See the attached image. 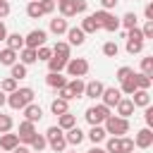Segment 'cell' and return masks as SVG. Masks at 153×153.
Listing matches in <instances>:
<instances>
[{
	"label": "cell",
	"instance_id": "1",
	"mask_svg": "<svg viewBox=\"0 0 153 153\" xmlns=\"http://www.w3.org/2000/svg\"><path fill=\"white\" fill-rule=\"evenodd\" d=\"M33 88H29V86H22V88H17V91H12L10 96H7V105L12 108V110H24L29 103H33Z\"/></svg>",
	"mask_w": 153,
	"mask_h": 153
},
{
	"label": "cell",
	"instance_id": "2",
	"mask_svg": "<svg viewBox=\"0 0 153 153\" xmlns=\"http://www.w3.org/2000/svg\"><path fill=\"white\" fill-rule=\"evenodd\" d=\"M103 129H105L108 136H127V131H129V120L117 117V115H110V117L103 122Z\"/></svg>",
	"mask_w": 153,
	"mask_h": 153
},
{
	"label": "cell",
	"instance_id": "3",
	"mask_svg": "<svg viewBox=\"0 0 153 153\" xmlns=\"http://www.w3.org/2000/svg\"><path fill=\"white\" fill-rule=\"evenodd\" d=\"M45 141H48V146L55 151V153H65V148H67V141H65V131L57 127V124H53V127H48L45 129Z\"/></svg>",
	"mask_w": 153,
	"mask_h": 153
},
{
	"label": "cell",
	"instance_id": "4",
	"mask_svg": "<svg viewBox=\"0 0 153 153\" xmlns=\"http://www.w3.org/2000/svg\"><path fill=\"white\" fill-rule=\"evenodd\" d=\"M110 115H112V112H110V108H105L103 103H96V105L86 108V112H84V117H86V122H88L91 127H96V124H103V122H105Z\"/></svg>",
	"mask_w": 153,
	"mask_h": 153
},
{
	"label": "cell",
	"instance_id": "5",
	"mask_svg": "<svg viewBox=\"0 0 153 153\" xmlns=\"http://www.w3.org/2000/svg\"><path fill=\"white\" fill-rule=\"evenodd\" d=\"M65 69H67V74L72 79H81V76L88 74V60L86 57H69L67 65H65Z\"/></svg>",
	"mask_w": 153,
	"mask_h": 153
},
{
	"label": "cell",
	"instance_id": "6",
	"mask_svg": "<svg viewBox=\"0 0 153 153\" xmlns=\"http://www.w3.org/2000/svg\"><path fill=\"white\" fill-rule=\"evenodd\" d=\"M91 17H93V19L98 22V26H100V29H105V31H110V33L120 29V17H115L112 12L98 10V12H96V14H91Z\"/></svg>",
	"mask_w": 153,
	"mask_h": 153
},
{
	"label": "cell",
	"instance_id": "7",
	"mask_svg": "<svg viewBox=\"0 0 153 153\" xmlns=\"http://www.w3.org/2000/svg\"><path fill=\"white\" fill-rule=\"evenodd\" d=\"M45 41H48V31H43V29H33V31H29L26 36H24V48H41V45H45Z\"/></svg>",
	"mask_w": 153,
	"mask_h": 153
},
{
	"label": "cell",
	"instance_id": "8",
	"mask_svg": "<svg viewBox=\"0 0 153 153\" xmlns=\"http://www.w3.org/2000/svg\"><path fill=\"white\" fill-rule=\"evenodd\" d=\"M36 134H38V131H36V124H33V122H26V120H22V122H19V131H17L19 143L29 146V141H31Z\"/></svg>",
	"mask_w": 153,
	"mask_h": 153
},
{
	"label": "cell",
	"instance_id": "9",
	"mask_svg": "<svg viewBox=\"0 0 153 153\" xmlns=\"http://www.w3.org/2000/svg\"><path fill=\"white\" fill-rule=\"evenodd\" d=\"M100 100H103V105H105V108H115V105L122 100V93H120V88H115V86H105V88H103Z\"/></svg>",
	"mask_w": 153,
	"mask_h": 153
},
{
	"label": "cell",
	"instance_id": "10",
	"mask_svg": "<svg viewBox=\"0 0 153 153\" xmlns=\"http://www.w3.org/2000/svg\"><path fill=\"white\" fill-rule=\"evenodd\" d=\"M134 146L136 148H151L153 146V131L148 129V127H143V129H139L136 134H134Z\"/></svg>",
	"mask_w": 153,
	"mask_h": 153
},
{
	"label": "cell",
	"instance_id": "11",
	"mask_svg": "<svg viewBox=\"0 0 153 153\" xmlns=\"http://www.w3.org/2000/svg\"><path fill=\"white\" fill-rule=\"evenodd\" d=\"M67 76H62V72H48L45 74V84L50 86V88H55V91H60V88H65L67 86Z\"/></svg>",
	"mask_w": 153,
	"mask_h": 153
},
{
	"label": "cell",
	"instance_id": "12",
	"mask_svg": "<svg viewBox=\"0 0 153 153\" xmlns=\"http://www.w3.org/2000/svg\"><path fill=\"white\" fill-rule=\"evenodd\" d=\"M103 88H105V84H103V81H98V79L86 81L84 96H86V98H91V100H96V98H100V96H103Z\"/></svg>",
	"mask_w": 153,
	"mask_h": 153
},
{
	"label": "cell",
	"instance_id": "13",
	"mask_svg": "<svg viewBox=\"0 0 153 153\" xmlns=\"http://www.w3.org/2000/svg\"><path fill=\"white\" fill-rule=\"evenodd\" d=\"M65 36H67V43H69V45H76V48L84 45V41H86V33H84L79 26H69Z\"/></svg>",
	"mask_w": 153,
	"mask_h": 153
},
{
	"label": "cell",
	"instance_id": "14",
	"mask_svg": "<svg viewBox=\"0 0 153 153\" xmlns=\"http://www.w3.org/2000/svg\"><path fill=\"white\" fill-rule=\"evenodd\" d=\"M22 112H24V120H26V122H33V124L41 122V117H43V108L36 105V103H29Z\"/></svg>",
	"mask_w": 153,
	"mask_h": 153
},
{
	"label": "cell",
	"instance_id": "15",
	"mask_svg": "<svg viewBox=\"0 0 153 153\" xmlns=\"http://www.w3.org/2000/svg\"><path fill=\"white\" fill-rule=\"evenodd\" d=\"M115 110H117V117L129 120V117L134 115V103H131V98H124V96H122V100L115 105Z\"/></svg>",
	"mask_w": 153,
	"mask_h": 153
},
{
	"label": "cell",
	"instance_id": "16",
	"mask_svg": "<svg viewBox=\"0 0 153 153\" xmlns=\"http://www.w3.org/2000/svg\"><path fill=\"white\" fill-rule=\"evenodd\" d=\"M19 146V136L17 134H12V131H7V134H0V151H14Z\"/></svg>",
	"mask_w": 153,
	"mask_h": 153
},
{
	"label": "cell",
	"instance_id": "17",
	"mask_svg": "<svg viewBox=\"0 0 153 153\" xmlns=\"http://www.w3.org/2000/svg\"><path fill=\"white\" fill-rule=\"evenodd\" d=\"M84 88H86V81H84V79H69V81H67V91H69L72 100H74V98H81V96H84Z\"/></svg>",
	"mask_w": 153,
	"mask_h": 153
},
{
	"label": "cell",
	"instance_id": "18",
	"mask_svg": "<svg viewBox=\"0 0 153 153\" xmlns=\"http://www.w3.org/2000/svg\"><path fill=\"white\" fill-rule=\"evenodd\" d=\"M84 139H86V134H84L79 127H72V129L65 131V141H67V146H79Z\"/></svg>",
	"mask_w": 153,
	"mask_h": 153
},
{
	"label": "cell",
	"instance_id": "19",
	"mask_svg": "<svg viewBox=\"0 0 153 153\" xmlns=\"http://www.w3.org/2000/svg\"><path fill=\"white\" fill-rule=\"evenodd\" d=\"M131 103H134V108H146V105H151V93L143 88H136L131 93Z\"/></svg>",
	"mask_w": 153,
	"mask_h": 153
},
{
	"label": "cell",
	"instance_id": "20",
	"mask_svg": "<svg viewBox=\"0 0 153 153\" xmlns=\"http://www.w3.org/2000/svg\"><path fill=\"white\" fill-rule=\"evenodd\" d=\"M86 136H88V141H91L93 146H98V143H103V141L108 139V134H105V129H103V124H96V127H91Z\"/></svg>",
	"mask_w": 153,
	"mask_h": 153
},
{
	"label": "cell",
	"instance_id": "21",
	"mask_svg": "<svg viewBox=\"0 0 153 153\" xmlns=\"http://www.w3.org/2000/svg\"><path fill=\"white\" fill-rule=\"evenodd\" d=\"M50 33H55V36H62V33H67V29H69V24H67V19H62V17H55V19H50Z\"/></svg>",
	"mask_w": 153,
	"mask_h": 153
},
{
	"label": "cell",
	"instance_id": "22",
	"mask_svg": "<svg viewBox=\"0 0 153 153\" xmlns=\"http://www.w3.org/2000/svg\"><path fill=\"white\" fill-rule=\"evenodd\" d=\"M50 50H53V55H57V57H65V60L72 57V45H69L67 41H57Z\"/></svg>",
	"mask_w": 153,
	"mask_h": 153
},
{
	"label": "cell",
	"instance_id": "23",
	"mask_svg": "<svg viewBox=\"0 0 153 153\" xmlns=\"http://www.w3.org/2000/svg\"><path fill=\"white\" fill-rule=\"evenodd\" d=\"M5 43H7V48H10V50H17V53H19V50L24 48V36H22L19 31H17V33H7Z\"/></svg>",
	"mask_w": 153,
	"mask_h": 153
},
{
	"label": "cell",
	"instance_id": "24",
	"mask_svg": "<svg viewBox=\"0 0 153 153\" xmlns=\"http://www.w3.org/2000/svg\"><path fill=\"white\" fill-rule=\"evenodd\" d=\"M79 29H81V31H84L86 36H88V33H96V31H100L98 22H96V19H93L91 14H86V17L81 19V26H79Z\"/></svg>",
	"mask_w": 153,
	"mask_h": 153
},
{
	"label": "cell",
	"instance_id": "25",
	"mask_svg": "<svg viewBox=\"0 0 153 153\" xmlns=\"http://www.w3.org/2000/svg\"><path fill=\"white\" fill-rule=\"evenodd\" d=\"M17 57H19V62H22V65H26V67H29V65H33V62H38V60H36V50H33V48H22V50L17 53Z\"/></svg>",
	"mask_w": 153,
	"mask_h": 153
},
{
	"label": "cell",
	"instance_id": "26",
	"mask_svg": "<svg viewBox=\"0 0 153 153\" xmlns=\"http://www.w3.org/2000/svg\"><path fill=\"white\" fill-rule=\"evenodd\" d=\"M57 127H60L62 131H67V129H72V127H76V117H74L72 112H65V115H57Z\"/></svg>",
	"mask_w": 153,
	"mask_h": 153
},
{
	"label": "cell",
	"instance_id": "27",
	"mask_svg": "<svg viewBox=\"0 0 153 153\" xmlns=\"http://www.w3.org/2000/svg\"><path fill=\"white\" fill-rule=\"evenodd\" d=\"M17 60H19V57H17V50H10V48H2V50H0V65L12 67Z\"/></svg>",
	"mask_w": 153,
	"mask_h": 153
},
{
	"label": "cell",
	"instance_id": "28",
	"mask_svg": "<svg viewBox=\"0 0 153 153\" xmlns=\"http://www.w3.org/2000/svg\"><path fill=\"white\" fill-rule=\"evenodd\" d=\"M50 112H53V115H65V112H69V103L62 100V98H55V100L50 103Z\"/></svg>",
	"mask_w": 153,
	"mask_h": 153
},
{
	"label": "cell",
	"instance_id": "29",
	"mask_svg": "<svg viewBox=\"0 0 153 153\" xmlns=\"http://www.w3.org/2000/svg\"><path fill=\"white\" fill-rule=\"evenodd\" d=\"M26 17L29 19H41L43 17V10H41V2L38 0H33V2L26 5Z\"/></svg>",
	"mask_w": 153,
	"mask_h": 153
},
{
	"label": "cell",
	"instance_id": "30",
	"mask_svg": "<svg viewBox=\"0 0 153 153\" xmlns=\"http://www.w3.org/2000/svg\"><path fill=\"white\" fill-rule=\"evenodd\" d=\"M134 84H136V88L148 91V88H151V84H153V79H151V76H146V74H141V72H134Z\"/></svg>",
	"mask_w": 153,
	"mask_h": 153
},
{
	"label": "cell",
	"instance_id": "31",
	"mask_svg": "<svg viewBox=\"0 0 153 153\" xmlns=\"http://www.w3.org/2000/svg\"><path fill=\"white\" fill-rule=\"evenodd\" d=\"M65 65H67V60H65V57L53 55V57L48 60V72H62V69H65Z\"/></svg>",
	"mask_w": 153,
	"mask_h": 153
},
{
	"label": "cell",
	"instance_id": "32",
	"mask_svg": "<svg viewBox=\"0 0 153 153\" xmlns=\"http://www.w3.org/2000/svg\"><path fill=\"white\" fill-rule=\"evenodd\" d=\"M10 76H12L14 81L24 79V76H26V65H22V62H14V65L10 67Z\"/></svg>",
	"mask_w": 153,
	"mask_h": 153
},
{
	"label": "cell",
	"instance_id": "33",
	"mask_svg": "<svg viewBox=\"0 0 153 153\" xmlns=\"http://www.w3.org/2000/svg\"><path fill=\"white\" fill-rule=\"evenodd\" d=\"M55 7L60 10V17H62V19H69V17H74V7H72V0H65V2H57Z\"/></svg>",
	"mask_w": 153,
	"mask_h": 153
},
{
	"label": "cell",
	"instance_id": "34",
	"mask_svg": "<svg viewBox=\"0 0 153 153\" xmlns=\"http://www.w3.org/2000/svg\"><path fill=\"white\" fill-rule=\"evenodd\" d=\"M105 151H108V153H122L120 136H108V139H105Z\"/></svg>",
	"mask_w": 153,
	"mask_h": 153
},
{
	"label": "cell",
	"instance_id": "35",
	"mask_svg": "<svg viewBox=\"0 0 153 153\" xmlns=\"http://www.w3.org/2000/svg\"><path fill=\"white\" fill-rule=\"evenodd\" d=\"M17 84H19V81H14V79H12V76H5V79H2V81H0V91H2V93H7V96H10V93H12V91H17V88H19V86H17Z\"/></svg>",
	"mask_w": 153,
	"mask_h": 153
},
{
	"label": "cell",
	"instance_id": "36",
	"mask_svg": "<svg viewBox=\"0 0 153 153\" xmlns=\"http://www.w3.org/2000/svg\"><path fill=\"white\" fill-rule=\"evenodd\" d=\"M29 146H31V151H38V153H43V148L48 146V141H45V136H43V134H36V136L29 141Z\"/></svg>",
	"mask_w": 153,
	"mask_h": 153
},
{
	"label": "cell",
	"instance_id": "37",
	"mask_svg": "<svg viewBox=\"0 0 153 153\" xmlns=\"http://www.w3.org/2000/svg\"><path fill=\"white\" fill-rule=\"evenodd\" d=\"M12 127H14V120H12V115H5V112H0V134H7V131H12Z\"/></svg>",
	"mask_w": 153,
	"mask_h": 153
},
{
	"label": "cell",
	"instance_id": "38",
	"mask_svg": "<svg viewBox=\"0 0 153 153\" xmlns=\"http://www.w3.org/2000/svg\"><path fill=\"white\" fill-rule=\"evenodd\" d=\"M103 55H105V57H117V55H120V45H117L115 41L103 43Z\"/></svg>",
	"mask_w": 153,
	"mask_h": 153
},
{
	"label": "cell",
	"instance_id": "39",
	"mask_svg": "<svg viewBox=\"0 0 153 153\" xmlns=\"http://www.w3.org/2000/svg\"><path fill=\"white\" fill-rule=\"evenodd\" d=\"M136 22H139V19H136V14H134V12H127V14L120 19V26H124V29H134V26H136Z\"/></svg>",
	"mask_w": 153,
	"mask_h": 153
},
{
	"label": "cell",
	"instance_id": "40",
	"mask_svg": "<svg viewBox=\"0 0 153 153\" xmlns=\"http://www.w3.org/2000/svg\"><path fill=\"white\" fill-rule=\"evenodd\" d=\"M141 74H146V76L153 79V57L151 55L148 57H141Z\"/></svg>",
	"mask_w": 153,
	"mask_h": 153
},
{
	"label": "cell",
	"instance_id": "41",
	"mask_svg": "<svg viewBox=\"0 0 153 153\" xmlns=\"http://www.w3.org/2000/svg\"><path fill=\"white\" fill-rule=\"evenodd\" d=\"M53 57V50L48 48V45H41V48H36V60H43V62H48Z\"/></svg>",
	"mask_w": 153,
	"mask_h": 153
},
{
	"label": "cell",
	"instance_id": "42",
	"mask_svg": "<svg viewBox=\"0 0 153 153\" xmlns=\"http://www.w3.org/2000/svg\"><path fill=\"white\" fill-rule=\"evenodd\" d=\"M143 50V41H127V53L129 55H136Z\"/></svg>",
	"mask_w": 153,
	"mask_h": 153
},
{
	"label": "cell",
	"instance_id": "43",
	"mask_svg": "<svg viewBox=\"0 0 153 153\" xmlns=\"http://www.w3.org/2000/svg\"><path fill=\"white\" fill-rule=\"evenodd\" d=\"M131 74H134V69H131V67H127V65H124V67H120V69H117V74H115V79H117V81H120V84H122V81H124V79H129V76H131Z\"/></svg>",
	"mask_w": 153,
	"mask_h": 153
},
{
	"label": "cell",
	"instance_id": "44",
	"mask_svg": "<svg viewBox=\"0 0 153 153\" xmlns=\"http://www.w3.org/2000/svg\"><path fill=\"white\" fill-rule=\"evenodd\" d=\"M120 143H122V153H134V139L131 136H120Z\"/></svg>",
	"mask_w": 153,
	"mask_h": 153
},
{
	"label": "cell",
	"instance_id": "45",
	"mask_svg": "<svg viewBox=\"0 0 153 153\" xmlns=\"http://www.w3.org/2000/svg\"><path fill=\"white\" fill-rule=\"evenodd\" d=\"M127 41H143V33H141V29L139 26H134V29H127Z\"/></svg>",
	"mask_w": 153,
	"mask_h": 153
},
{
	"label": "cell",
	"instance_id": "46",
	"mask_svg": "<svg viewBox=\"0 0 153 153\" xmlns=\"http://www.w3.org/2000/svg\"><path fill=\"white\" fill-rule=\"evenodd\" d=\"M38 2H41V10H43V17L55 12V0H38Z\"/></svg>",
	"mask_w": 153,
	"mask_h": 153
},
{
	"label": "cell",
	"instance_id": "47",
	"mask_svg": "<svg viewBox=\"0 0 153 153\" xmlns=\"http://www.w3.org/2000/svg\"><path fill=\"white\" fill-rule=\"evenodd\" d=\"M72 7H74V14H84L88 10V2L86 0H72Z\"/></svg>",
	"mask_w": 153,
	"mask_h": 153
},
{
	"label": "cell",
	"instance_id": "48",
	"mask_svg": "<svg viewBox=\"0 0 153 153\" xmlns=\"http://www.w3.org/2000/svg\"><path fill=\"white\" fill-rule=\"evenodd\" d=\"M143 120H146V127L151 129L153 127V105H146L143 108Z\"/></svg>",
	"mask_w": 153,
	"mask_h": 153
},
{
	"label": "cell",
	"instance_id": "49",
	"mask_svg": "<svg viewBox=\"0 0 153 153\" xmlns=\"http://www.w3.org/2000/svg\"><path fill=\"white\" fill-rule=\"evenodd\" d=\"M141 33H143V41H146V38H153V22H146V24L141 26Z\"/></svg>",
	"mask_w": 153,
	"mask_h": 153
},
{
	"label": "cell",
	"instance_id": "50",
	"mask_svg": "<svg viewBox=\"0 0 153 153\" xmlns=\"http://www.w3.org/2000/svg\"><path fill=\"white\" fill-rule=\"evenodd\" d=\"M117 2H120V0H100V10L110 12V10H115V7H117Z\"/></svg>",
	"mask_w": 153,
	"mask_h": 153
},
{
	"label": "cell",
	"instance_id": "51",
	"mask_svg": "<svg viewBox=\"0 0 153 153\" xmlns=\"http://www.w3.org/2000/svg\"><path fill=\"white\" fill-rule=\"evenodd\" d=\"M10 14V0H0V19H5Z\"/></svg>",
	"mask_w": 153,
	"mask_h": 153
},
{
	"label": "cell",
	"instance_id": "52",
	"mask_svg": "<svg viewBox=\"0 0 153 153\" xmlns=\"http://www.w3.org/2000/svg\"><path fill=\"white\" fill-rule=\"evenodd\" d=\"M143 17H146V22H153V2H146V7H143Z\"/></svg>",
	"mask_w": 153,
	"mask_h": 153
},
{
	"label": "cell",
	"instance_id": "53",
	"mask_svg": "<svg viewBox=\"0 0 153 153\" xmlns=\"http://www.w3.org/2000/svg\"><path fill=\"white\" fill-rule=\"evenodd\" d=\"M7 38V26H5V22L0 19V41H5Z\"/></svg>",
	"mask_w": 153,
	"mask_h": 153
},
{
	"label": "cell",
	"instance_id": "54",
	"mask_svg": "<svg viewBox=\"0 0 153 153\" xmlns=\"http://www.w3.org/2000/svg\"><path fill=\"white\" fill-rule=\"evenodd\" d=\"M12 153H31V148H29V146H24V143H22V146H17V148H14V151H12Z\"/></svg>",
	"mask_w": 153,
	"mask_h": 153
},
{
	"label": "cell",
	"instance_id": "55",
	"mask_svg": "<svg viewBox=\"0 0 153 153\" xmlns=\"http://www.w3.org/2000/svg\"><path fill=\"white\" fill-rule=\"evenodd\" d=\"M88 153H108V151H105V148H100V146H91V148H88Z\"/></svg>",
	"mask_w": 153,
	"mask_h": 153
},
{
	"label": "cell",
	"instance_id": "56",
	"mask_svg": "<svg viewBox=\"0 0 153 153\" xmlns=\"http://www.w3.org/2000/svg\"><path fill=\"white\" fill-rule=\"evenodd\" d=\"M2 105H7V93L0 91V108H2Z\"/></svg>",
	"mask_w": 153,
	"mask_h": 153
},
{
	"label": "cell",
	"instance_id": "57",
	"mask_svg": "<svg viewBox=\"0 0 153 153\" xmlns=\"http://www.w3.org/2000/svg\"><path fill=\"white\" fill-rule=\"evenodd\" d=\"M57 2H65V0H55V5H57Z\"/></svg>",
	"mask_w": 153,
	"mask_h": 153
},
{
	"label": "cell",
	"instance_id": "58",
	"mask_svg": "<svg viewBox=\"0 0 153 153\" xmlns=\"http://www.w3.org/2000/svg\"><path fill=\"white\" fill-rule=\"evenodd\" d=\"M31 153H38V151H31Z\"/></svg>",
	"mask_w": 153,
	"mask_h": 153
},
{
	"label": "cell",
	"instance_id": "59",
	"mask_svg": "<svg viewBox=\"0 0 153 153\" xmlns=\"http://www.w3.org/2000/svg\"><path fill=\"white\" fill-rule=\"evenodd\" d=\"M29 2H33V0H29Z\"/></svg>",
	"mask_w": 153,
	"mask_h": 153
},
{
	"label": "cell",
	"instance_id": "60",
	"mask_svg": "<svg viewBox=\"0 0 153 153\" xmlns=\"http://www.w3.org/2000/svg\"><path fill=\"white\" fill-rule=\"evenodd\" d=\"M72 153H76V151H72Z\"/></svg>",
	"mask_w": 153,
	"mask_h": 153
}]
</instances>
